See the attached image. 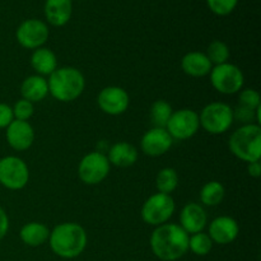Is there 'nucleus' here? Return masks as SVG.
Wrapping results in <instances>:
<instances>
[{"instance_id":"nucleus-1","label":"nucleus","mask_w":261,"mask_h":261,"mask_svg":"<svg viewBox=\"0 0 261 261\" xmlns=\"http://www.w3.org/2000/svg\"><path fill=\"white\" fill-rule=\"evenodd\" d=\"M150 250L162 261H176L189 251V234L176 223L155 227L149 239Z\"/></svg>"},{"instance_id":"nucleus-2","label":"nucleus","mask_w":261,"mask_h":261,"mask_svg":"<svg viewBox=\"0 0 261 261\" xmlns=\"http://www.w3.org/2000/svg\"><path fill=\"white\" fill-rule=\"evenodd\" d=\"M48 244L56 256L61 259H75L86 250L88 236L81 224L64 222L50 231Z\"/></svg>"},{"instance_id":"nucleus-3","label":"nucleus","mask_w":261,"mask_h":261,"mask_svg":"<svg viewBox=\"0 0 261 261\" xmlns=\"http://www.w3.org/2000/svg\"><path fill=\"white\" fill-rule=\"evenodd\" d=\"M48 94L59 102H73L78 99L86 88V78L74 66L58 68L47 79Z\"/></svg>"},{"instance_id":"nucleus-4","label":"nucleus","mask_w":261,"mask_h":261,"mask_svg":"<svg viewBox=\"0 0 261 261\" xmlns=\"http://www.w3.org/2000/svg\"><path fill=\"white\" fill-rule=\"evenodd\" d=\"M232 154L244 162H256L261 157V126L257 124L241 125L228 140Z\"/></svg>"},{"instance_id":"nucleus-5","label":"nucleus","mask_w":261,"mask_h":261,"mask_svg":"<svg viewBox=\"0 0 261 261\" xmlns=\"http://www.w3.org/2000/svg\"><path fill=\"white\" fill-rule=\"evenodd\" d=\"M200 127L212 135L224 134L231 129L233 120V109L224 102H211L199 114Z\"/></svg>"},{"instance_id":"nucleus-6","label":"nucleus","mask_w":261,"mask_h":261,"mask_svg":"<svg viewBox=\"0 0 261 261\" xmlns=\"http://www.w3.org/2000/svg\"><path fill=\"white\" fill-rule=\"evenodd\" d=\"M176 209L175 200L171 195L155 193L143 203L140 216L144 223L149 226H162L170 221Z\"/></svg>"},{"instance_id":"nucleus-7","label":"nucleus","mask_w":261,"mask_h":261,"mask_svg":"<svg viewBox=\"0 0 261 261\" xmlns=\"http://www.w3.org/2000/svg\"><path fill=\"white\" fill-rule=\"evenodd\" d=\"M211 84L221 94L239 93L245 84V75L241 69L231 63H224L212 68Z\"/></svg>"},{"instance_id":"nucleus-8","label":"nucleus","mask_w":261,"mask_h":261,"mask_svg":"<svg viewBox=\"0 0 261 261\" xmlns=\"http://www.w3.org/2000/svg\"><path fill=\"white\" fill-rule=\"evenodd\" d=\"M30 181V168L22 158L7 155L0 158V185L8 190H22Z\"/></svg>"},{"instance_id":"nucleus-9","label":"nucleus","mask_w":261,"mask_h":261,"mask_svg":"<svg viewBox=\"0 0 261 261\" xmlns=\"http://www.w3.org/2000/svg\"><path fill=\"white\" fill-rule=\"evenodd\" d=\"M111 165L107 155L99 150H93L84 155L78 165V177L89 186L98 185L109 176Z\"/></svg>"},{"instance_id":"nucleus-10","label":"nucleus","mask_w":261,"mask_h":261,"mask_svg":"<svg viewBox=\"0 0 261 261\" xmlns=\"http://www.w3.org/2000/svg\"><path fill=\"white\" fill-rule=\"evenodd\" d=\"M173 140H188L200 129L199 114L191 109L173 111L165 127Z\"/></svg>"},{"instance_id":"nucleus-11","label":"nucleus","mask_w":261,"mask_h":261,"mask_svg":"<svg viewBox=\"0 0 261 261\" xmlns=\"http://www.w3.org/2000/svg\"><path fill=\"white\" fill-rule=\"evenodd\" d=\"M48 36H50V30L47 24L43 20L35 19V18L23 20L15 31L17 42L27 50L42 47L48 40Z\"/></svg>"},{"instance_id":"nucleus-12","label":"nucleus","mask_w":261,"mask_h":261,"mask_svg":"<svg viewBox=\"0 0 261 261\" xmlns=\"http://www.w3.org/2000/svg\"><path fill=\"white\" fill-rule=\"evenodd\" d=\"M97 105L102 112L110 116H119L126 112L130 105L129 93L117 86L105 87L97 96Z\"/></svg>"},{"instance_id":"nucleus-13","label":"nucleus","mask_w":261,"mask_h":261,"mask_svg":"<svg viewBox=\"0 0 261 261\" xmlns=\"http://www.w3.org/2000/svg\"><path fill=\"white\" fill-rule=\"evenodd\" d=\"M173 139L163 127H154L144 133L140 140V149L149 157H161L171 149Z\"/></svg>"},{"instance_id":"nucleus-14","label":"nucleus","mask_w":261,"mask_h":261,"mask_svg":"<svg viewBox=\"0 0 261 261\" xmlns=\"http://www.w3.org/2000/svg\"><path fill=\"white\" fill-rule=\"evenodd\" d=\"M35 130L28 121L13 120L5 129V138L12 149L23 152L32 147L35 142Z\"/></svg>"},{"instance_id":"nucleus-15","label":"nucleus","mask_w":261,"mask_h":261,"mask_svg":"<svg viewBox=\"0 0 261 261\" xmlns=\"http://www.w3.org/2000/svg\"><path fill=\"white\" fill-rule=\"evenodd\" d=\"M240 226L234 218L221 216L214 218L208 227V236L217 245H229L239 237Z\"/></svg>"},{"instance_id":"nucleus-16","label":"nucleus","mask_w":261,"mask_h":261,"mask_svg":"<svg viewBox=\"0 0 261 261\" xmlns=\"http://www.w3.org/2000/svg\"><path fill=\"white\" fill-rule=\"evenodd\" d=\"M208 223L205 209L201 204L188 203L184 205L180 213V224L178 226L190 236V234L203 232Z\"/></svg>"},{"instance_id":"nucleus-17","label":"nucleus","mask_w":261,"mask_h":261,"mask_svg":"<svg viewBox=\"0 0 261 261\" xmlns=\"http://www.w3.org/2000/svg\"><path fill=\"white\" fill-rule=\"evenodd\" d=\"M212 68L213 65L206 58L205 53H200V51H190L181 59V69L186 75L193 76V78H203V76L209 75Z\"/></svg>"},{"instance_id":"nucleus-18","label":"nucleus","mask_w":261,"mask_h":261,"mask_svg":"<svg viewBox=\"0 0 261 261\" xmlns=\"http://www.w3.org/2000/svg\"><path fill=\"white\" fill-rule=\"evenodd\" d=\"M47 22L54 27H63L70 20L73 13L71 0H46L43 7Z\"/></svg>"},{"instance_id":"nucleus-19","label":"nucleus","mask_w":261,"mask_h":261,"mask_svg":"<svg viewBox=\"0 0 261 261\" xmlns=\"http://www.w3.org/2000/svg\"><path fill=\"white\" fill-rule=\"evenodd\" d=\"M139 157L137 147L127 142H117L109 149L107 160L115 167L126 168L135 165Z\"/></svg>"},{"instance_id":"nucleus-20","label":"nucleus","mask_w":261,"mask_h":261,"mask_svg":"<svg viewBox=\"0 0 261 261\" xmlns=\"http://www.w3.org/2000/svg\"><path fill=\"white\" fill-rule=\"evenodd\" d=\"M20 94H22V98L32 103L43 101L48 94L47 79L37 74L27 76L20 84Z\"/></svg>"},{"instance_id":"nucleus-21","label":"nucleus","mask_w":261,"mask_h":261,"mask_svg":"<svg viewBox=\"0 0 261 261\" xmlns=\"http://www.w3.org/2000/svg\"><path fill=\"white\" fill-rule=\"evenodd\" d=\"M31 66L37 75H51L58 69V58L55 53L47 47H38L31 55Z\"/></svg>"},{"instance_id":"nucleus-22","label":"nucleus","mask_w":261,"mask_h":261,"mask_svg":"<svg viewBox=\"0 0 261 261\" xmlns=\"http://www.w3.org/2000/svg\"><path fill=\"white\" fill-rule=\"evenodd\" d=\"M48 237H50V229L41 222L25 223L19 231L20 241L30 247L42 246L48 241Z\"/></svg>"},{"instance_id":"nucleus-23","label":"nucleus","mask_w":261,"mask_h":261,"mask_svg":"<svg viewBox=\"0 0 261 261\" xmlns=\"http://www.w3.org/2000/svg\"><path fill=\"white\" fill-rule=\"evenodd\" d=\"M226 190L219 181H209L201 188L199 198L203 205L217 206L223 201Z\"/></svg>"},{"instance_id":"nucleus-24","label":"nucleus","mask_w":261,"mask_h":261,"mask_svg":"<svg viewBox=\"0 0 261 261\" xmlns=\"http://www.w3.org/2000/svg\"><path fill=\"white\" fill-rule=\"evenodd\" d=\"M177 186L178 173L175 168L165 167L158 171L157 177H155V188H157L158 193L171 195V193H173L177 189Z\"/></svg>"},{"instance_id":"nucleus-25","label":"nucleus","mask_w":261,"mask_h":261,"mask_svg":"<svg viewBox=\"0 0 261 261\" xmlns=\"http://www.w3.org/2000/svg\"><path fill=\"white\" fill-rule=\"evenodd\" d=\"M172 106L165 99H157L150 106V120L154 127H163L165 129L172 115Z\"/></svg>"},{"instance_id":"nucleus-26","label":"nucleus","mask_w":261,"mask_h":261,"mask_svg":"<svg viewBox=\"0 0 261 261\" xmlns=\"http://www.w3.org/2000/svg\"><path fill=\"white\" fill-rule=\"evenodd\" d=\"M206 58L212 63V65H221V64L228 63L231 51H229L228 45L221 40H214L209 43L205 53Z\"/></svg>"},{"instance_id":"nucleus-27","label":"nucleus","mask_w":261,"mask_h":261,"mask_svg":"<svg viewBox=\"0 0 261 261\" xmlns=\"http://www.w3.org/2000/svg\"><path fill=\"white\" fill-rule=\"evenodd\" d=\"M212 249H213V241L208 236V233L199 232V233H194L189 236V250L194 255L205 256L212 251Z\"/></svg>"},{"instance_id":"nucleus-28","label":"nucleus","mask_w":261,"mask_h":261,"mask_svg":"<svg viewBox=\"0 0 261 261\" xmlns=\"http://www.w3.org/2000/svg\"><path fill=\"white\" fill-rule=\"evenodd\" d=\"M208 8L219 17H226L236 9L239 0H206Z\"/></svg>"},{"instance_id":"nucleus-29","label":"nucleus","mask_w":261,"mask_h":261,"mask_svg":"<svg viewBox=\"0 0 261 261\" xmlns=\"http://www.w3.org/2000/svg\"><path fill=\"white\" fill-rule=\"evenodd\" d=\"M12 110H13V116H14V120L28 121V120L33 116L35 106H33L32 102L27 101V99L24 98H20L15 102L14 106L12 107Z\"/></svg>"},{"instance_id":"nucleus-30","label":"nucleus","mask_w":261,"mask_h":261,"mask_svg":"<svg viewBox=\"0 0 261 261\" xmlns=\"http://www.w3.org/2000/svg\"><path fill=\"white\" fill-rule=\"evenodd\" d=\"M239 105L247 109L256 110L261 106V98L259 92L252 88H242L239 92Z\"/></svg>"},{"instance_id":"nucleus-31","label":"nucleus","mask_w":261,"mask_h":261,"mask_svg":"<svg viewBox=\"0 0 261 261\" xmlns=\"http://www.w3.org/2000/svg\"><path fill=\"white\" fill-rule=\"evenodd\" d=\"M233 120L234 121L241 122L242 125H249V124H256L255 120V110L247 109L244 106H237L233 109Z\"/></svg>"},{"instance_id":"nucleus-32","label":"nucleus","mask_w":261,"mask_h":261,"mask_svg":"<svg viewBox=\"0 0 261 261\" xmlns=\"http://www.w3.org/2000/svg\"><path fill=\"white\" fill-rule=\"evenodd\" d=\"M13 120H14V116H13L12 107L0 102V129H7Z\"/></svg>"},{"instance_id":"nucleus-33","label":"nucleus","mask_w":261,"mask_h":261,"mask_svg":"<svg viewBox=\"0 0 261 261\" xmlns=\"http://www.w3.org/2000/svg\"><path fill=\"white\" fill-rule=\"evenodd\" d=\"M9 217H8L7 212L0 206V241L4 239L9 231Z\"/></svg>"},{"instance_id":"nucleus-34","label":"nucleus","mask_w":261,"mask_h":261,"mask_svg":"<svg viewBox=\"0 0 261 261\" xmlns=\"http://www.w3.org/2000/svg\"><path fill=\"white\" fill-rule=\"evenodd\" d=\"M247 172L251 177L259 178L261 176V165L260 161H256V162H250L247 163Z\"/></svg>"}]
</instances>
